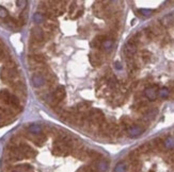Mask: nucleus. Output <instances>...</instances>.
I'll use <instances>...</instances> for the list:
<instances>
[{
	"label": "nucleus",
	"mask_w": 174,
	"mask_h": 172,
	"mask_svg": "<svg viewBox=\"0 0 174 172\" xmlns=\"http://www.w3.org/2000/svg\"><path fill=\"white\" fill-rule=\"evenodd\" d=\"M9 17V13H7V9L3 7L2 5H0V18H7Z\"/></svg>",
	"instance_id": "c9c22d12"
},
{
	"label": "nucleus",
	"mask_w": 174,
	"mask_h": 172,
	"mask_svg": "<svg viewBox=\"0 0 174 172\" xmlns=\"http://www.w3.org/2000/svg\"><path fill=\"white\" fill-rule=\"evenodd\" d=\"M138 12H139L140 14L142 15V16H144V17H150V16H152V15L154 14L155 11L149 10V9H140Z\"/></svg>",
	"instance_id": "473e14b6"
},
{
	"label": "nucleus",
	"mask_w": 174,
	"mask_h": 172,
	"mask_svg": "<svg viewBox=\"0 0 174 172\" xmlns=\"http://www.w3.org/2000/svg\"><path fill=\"white\" fill-rule=\"evenodd\" d=\"M46 83V78L43 73H37L32 75V84L34 85V87H42Z\"/></svg>",
	"instance_id": "0eeeda50"
},
{
	"label": "nucleus",
	"mask_w": 174,
	"mask_h": 172,
	"mask_svg": "<svg viewBox=\"0 0 174 172\" xmlns=\"http://www.w3.org/2000/svg\"><path fill=\"white\" fill-rule=\"evenodd\" d=\"M75 9H76V2H73L71 4V7H69V14H73Z\"/></svg>",
	"instance_id": "ea45409f"
},
{
	"label": "nucleus",
	"mask_w": 174,
	"mask_h": 172,
	"mask_svg": "<svg viewBox=\"0 0 174 172\" xmlns=\"http://www.w3.org/2000/svg\"><path fill=\"white\" fill-rule=\"evenodd\" d=\"M16 4H17L19 7H24L25 5L27 4V1H25V0H20V1H19V0H18V1H16Z\"/></svg>",
	"instance_id": "58836bf2"
},
{
	"label": "nucleus",
	"mask_w": 174,
	"mask_h": 172,
	"mask_svg": "<svg viewBox=\"0 0 174 172\" xmlns=\"http://www.w3.org/2000/svg\"><path fill=\"white\" fill-rule=\"evenodd\" d=\"M123 52L125 54L126 60H127V58H134V55H135L136 52H137V46L131 44L130 41H127V44L124 46Z\"/></svg>",
	"instance_id": "423d86ee"
},
{
	"label": "nucleus",
	"mask_w": 174,
	"mask_h": 172,
	"mask_svg": "<svg viewBox=\"0 0 174 172\" xmlns=\"http://www.w3.org/2000/svg\"><path fill=\"white\" fill-rule=\"evenodd\" d=\"M115 67L118 68V69H121V68H122V67H121V64L120 63H115Z\"/></svg>",
	"instance_id": "79ce46f5"
},
{
	"label": "nucleus",
	"mask_w": 174,
	"mask_h": 172,
	"mask_svg": "<svg viewBox=\"0 0 174 172\" xmlns=\"http://www.w3.org/2000/svg\"><path fill=\"white\" fill-rule=\"evenodd\" d=\"M132 124L134 123H132L131 119H130L128 116L123 117V118L121 119V128H125L126 131H127V128H129Z\"/></svg>",
	"instance_id": "4be33fe9"
},
{
	"label": "nucleus",
	"mask_w": 174,
	"mask_h": 172,
	"mask_svg": "<svg viewBox=\"0 0 174 172\" xmlns=\"http://www.w3.org/2000/svg\"><path fill=\"white\" fill-rule=\"evenodd\" d=\"M19 149H20V151L22 152V154H24L25 158H33L35 155H37V152H35V151L33 150L31 147H29L28 145H26V143H20Z\"/></svg>",
	"instance_id": "6e6552de"
},
{
	"label": "nucleus",
	"mask_w": 174,
	"mask_h": 172,
	"mask_svg": "<svg viewBox=\"0 0 174 172\" xmlns=\"http://www.w3.org/2000/svg\"><path fill=\"white\" fill-rule=\"evenodd\" d=\"M31 39L39 41V43H44L45 32L40 27H33L31 29Z\"/></svg>",
	"instance_id": "20e7f679"
},
{
	"label": "nucleus",
	"mask_w": 174,
	"mask_h": 172,
	"mask_svg": "<svg viewBox=\"0 0 174 172\" xmlns=\"http://www.w3.org/2000/svg\"><path fill=\"white\" fill-rule=\"evenodd\" d=\"M169 96H170V90L168 89L167 87L161 88V89H159V92H158V97L161 98V99H167Z\"/></svg>",
	"instance_id": "c756f323"
},
{
	"label": "nucleus",
	"mask_w": 174,
	"mask_h": 172,
	"mask_svg": "<svg viewBox=\"0 0 174 172\" xmlns=\"http://www.w3.org/2000/svg\"><path fill=\"white\" fill-rule=\"evenodd\" d=\"M9 157L12 160H22L25 158V156L22 151H20L19 147H17V145H12L10 148V150H9Z\"/></svg>",
	"instance_id": "39448f33"
},
{
	"label": "nucleus",
	"mask_w": 174,
	"mask_h": 172,
	"mask_svg": "<svg viewBox=\"0 0 174 172\" xmlns=\"http://www.w3.org/2000/svg\"><path fill=\"white\" fill-rule=\"evenodd\" d=\"M82 13H84V11H79V12L77 13L76 16H74V18H78V17H80L81 15H82Z\"/></svg>",
	"instance_id": "a19ab883"
},
{
	"label": "nucleus",
	"mask_w": 174,
	"mask_h": 172,
	"mask_svg": "<svg viewBox=\"0 0 174 172\" xmlns=\"http://www.w3.org/2000/svg\"><path fill=\"white\" fill-rule=\"evenodd\" d=\"M91 106H92V104H91L90 102H87V101L80 102V103L77 105V111H78L79 114L87 115V114L90 113Z\"/></svg>",
	"instance_id": "ddd939ff"
},
{
	"label": "nucleus",
	"mask_w": 174,
	"mask_h": 172,
	"mask_svg": "<svg viewBox=\"0 0 174 172\" xmlns=\"http://www.w3.org/2000/svg\"><path fill=\"white\" fill-rule=\"evenodd\" d=\"M109 126H110V123L107 121H104L102 124H99V130H101L102 133H105L107 135H109Z\"/></svg>",
	"instance_id": "7c9ffc66"
},
{
	"label": "nucleus",
	"mask_w": 174,
	"mask_h": 172,
	"mask_svg": "<svg viewBox=\"0 0 174 172\" xmlns=\"http://www.w3.org/2000/svg\"><path fill=\"white\" fill-rule=\"evenodd\" d=\"M89 60H90L91 65L93 66V67H98V66H101V64H102V56L98 51L91 52L90 55H89Z\"/></svg>",
	"instance_id": "9d476101"
},
{
	"label": "nucleus",
	"mask_w": 174,
	"mask_h": 172,
	"mask_svg": "<svg viewBox=\"0 0 174 172\" xmlns=\"http://www.w3.org/2000/svg\"><path fill=\"white\" fill-rule=\"evenodd\" d=\"M99 153L96 152V151L94 150H89L88 151V157H91V158H93V159H99Z\"/></svg>",
	"instance_id": "72a5a7b5"
},
{
	"label": "nucleus",
	"mask_w": 174,
	"mask_h": 172,
	"mask_svg": "<svg viewBox=\"0 0 174 172\" xmlns=\"http://www.w3.org/2000/svg\"><path fill=\"white\" fill-rule=\"evenodd\" d=\"M144 96L146 97V99H149L150 101H155L156 98L158 97L157 87L156 86H149V87H146L144 90Z\"/></svg>",
	"instance_id": "9b49d317"
},
{
	"label": "nucleus",
	"mask_w": 174,
	"mask_h": 172,
	"mask_svg": "<svg viewBox=\"0 0 174 172\" xmlns=\"http://www.w3.org/2000/svg\"><path fill=\"white\" fill-rule=\"evenodd\" d=\"M161 24L164 27H172L174 26V13L169 15H166L164 17H162V19L160 20Z\"/></svg>",
	"instance_id": "f3484780"
},
{
	"label": "nucleus",
	"mask_w": 174,
	"mask_h": 172,
	"mask_svg": "<svg viewBox=\"0 0 174 172\" xmlns=\"http://www.w3.org/2000/svg\"><path fill=\"white\" fill-rule=\"evenodd\" d=\"M14 172H19V171H14Z\"/></svg>",
	"instance_id": "c03bdc74"
},
{
	"label": "nucleus",
	"mask_w": 174,
	"mask_h": 172,
	"mask_svg": "<svg viewBox=\"0 0 174 172\" xmlns=\"http://www.w3.org/2000/svg\"><path fill=\"white\" fill-rule=\"evenodd\" d=\"M152 143V147H153V150H158V151H162L164 148V142L161 138H155L151 141Z\"/></svg>",
	"instance_id": "aec40b11"
},
{
	"label": "nucleus",
	"mask_w": 174,
	"mask_h": 172,
	"mask_svg": "<svg viewBox=\"0 0 174 172\" xmlns=\"http://www.w3.org/2000/svg\"><path fill=\"white\" fill-rule=\"evenodd\" d=\"M89 116V120L92 124H102L104 121H105V116H104V113L101 111V109H92L90 111V113L88 114Z\"/></svg>",
	"instance_id": "f257e3e1"
},
{
	"label": "nucleus",
	"mask_w": 174,
	"mask_h": 172,
	"mask_svg": "<svg viewBox=\"0 0 174 172\" xmlns=\"http://www.w3.org/2000/svg\"><path fill=\"white\" fill-rule=\"evenodd\" d=\"M71 147L67 145L66 143L62 142V141H57L56 145H54V152L55 155H58V156H64V155H67L71 151Z\"/></svg>",
	"instance_id": "f03ea898"
},
{
	"label": "nucleus",
	"mask_w": 174,
	"mask_h": 172,
	"mask_svg": "<svg viewBox=\"0 0 174 172\" xmlns=\"http://www.w3.org/2000/svg\"><path fill=\"white\" fill-rule=\"evenodd\" d=\"M78 172H97L94 168L92 167H89V166H87V167H84V168H81L80 170H79Z\"/></svg>",
	"instance_id": "e433bc0d"
},
{
	"label": "nucleus",
	"mask_w": 174,
	"mask_h": 172,
	"mask_svg": "<svg viewBox=\"0 0 174 172\" xmlns=\"http://www.w3.org/2000/svg\"><path fill=\"white\" fill-rule=\"evenodd\" d=\"M170 160H171L172 162H174V153L171 155V157H170Z\"/></svg>",
	"instance_id": "37998d69"
},
{
	"label": "nucleus",
	"mask_w": 174,
	"mask_h": 172,
	"mask_svg": "<svg viewBox=\"0 0 174 172\" xmlns=\"http://www.w3.org/2000/svg\"><path fill=\"white\" fill-rule=\"evenodd\" d=\"M29 132L32 134V135H37V134H41V131H42V128L39 124H32L28 128Z\"/></svg>",
	"instance_id": "a878e982"
},
{
	"label": "nucleus",
	"mask_w": 174,
	"mask_h": 172,
	"mask_svg": "<svg viewBox=\"0 0 174 172\" xmlns=\"http://www.w3.org/2000/svg\"><path fill=\"white\" fill-rule=\"evenodd\" d=\"M127 171V164L125 162H119L114 167L113 172H126Z\"/></svg>",
	"instance_id": "b1692460"
},
{
	"label": "nucleus",
	"mask_w": 174,
	"mask_h": 172,
	"mask_svg": "<svg viewBox=\"0 0 174 172\" xmlns=\"http://www.w3.org/2000/svg\"><path fill=\"white\" fill-rule=\"evenodd\" d=\"M145 131V128L141 124H132L129 128H127V135L130 138H137L140 135H142L143 132Z\"/></svg>",
	"instance_id": "7ed1b4c3"
},
{
	"label": "nucleus",
	"mask_w": 174,
	"mask_h": 172,
	"mask_svg": "<svg viewBox=\"0 0 174 172\" xmlns=\"http://www.w3.org/2000/svg\"><path fill=\"white\" fill-rule=\"evenodd\" d=\"M93 11L96 16L104 17L106 15V5H104V2H95L93 5Z\"/></svg>",
	"instance_id": "f8f14e48"
},
{
	"label": "nucleus",
	"mask_w": 174,
	"mask_h": 172,
	"mask_svg": "<svg viewBox=\"0 0 174 172\" xmlns=\"http://www.w3.org/2000/svg\"><path fill=\"white\" fill-rule=\"evenodd\" d=\"M138 151L140 152V154H141V153H142V154H144V153L151 152V151H153L152 143H151V142H146V143H144V145H140L139 148H138Z\"/></svg>",
	"instance_id": "5701e85b"
},
{
	"label": "nucleus",
	"mask_w": 174,
	"mask_h": 172,
	"mask_svg": "<svg viewBox=\"0 0 174 172\" xmlns=\"http://www.w3.org/2000/svg\"><path fill=\"white\" fill-rule=\"evenodd\" d=\"M10 98H11V94L7 90H0V101L3 102L4 104L9 105Z\"/></svg>",
	"instance_id": "412c9836"
},
{
	"label": "nucleus",
	"mask_w": 174,
	"mask_h": 172,
	"mask_svg": "<svg viewBox=\"0 0 174 172\" xmlns=\"http://www.w3.org/2000/svg\"><path fill=\"white\" fill-rule=\"evenodd\" d=\"M109 162L106 159H97L94 162V169L97 172H105L106 170L108 169Z\"/></svg>",
	"instance_id": "4468645a"
},
{
	"label": "nucleus",
	"mask_w": 174,
	"mask_h": 172,
	"mask_svg": "<svg viewBox=\"0 0 174 172\" xmlns=\"http://www.w3.org/2000/svg\"><path fill=\"white\" fill-rule=\"evenodd\" d=\"M0 78L3 82L5 83H10L11 82V72H10V69H7L3 66L0 70Z\"/></svg>",
	"instance_id": "6ab92c4d"
},
{
	"label": "nucleus",
	"mask_w": 174,
	"mask_h": 172,
	"mask_svg": "<svg viewBox=\"0 0 174 172\" xmlns=\"http://www.w3.org/2000/svg\"><path fill=\"white\" fill-rule=\"evenodd\" d=\"M149 29L152 31V33L154 34L155 36H159V35L164 33V27L162 26L160 21H154L150 26Z\"/></svg>",
	"instance_id": "1a4fd4ad"
},
{
	"label": "nucleus",
	"mask_w": 174,
	"mask_h": 172,
	"mask_svg": "<svg viewBox=\"0 0 174 172\" xmlns=\"http://www.w3.org/2000/svg\"><path fill=\"white\" fill-rule=\"evenodd\" d=\"M164 148L168 150H174V137L169 136L166 140H164Z\"/></svg>",
	"instance_id": "393cba45"
},
{
	"label": "nucleus",
	"mask_w": 174,
	"mask_h": 172,
	"mask_svg": "<svg viewBox=\"0 0 174 172\" xmlns=\"http://www.w3.org/2000/svg\"><path fill=\"white\" fill-rule=\"evenodd\" d=\"M108 86L111 88V89L115 90L119 88V82L118 80L114 78V77H110V78L108 79Z\"/></svg>",
	"instance_id": "cd10ccee"
},
{
	"label": "nucleus",
	"mask_w": 174,
	"mask_h": 172,
	"mask_svg": "<svg viewBox=\"0 0 174 172\" xmlns=\"http://www.w3.org/2000/svg\"><path fill=\"white\" fill-rule=\"evenodd\" d=\"M52 94H54L55 99L58 102L62 101V100L64 99V97H65V88H64L63 86H58V87L55 89Z\"/></svg>",
	"instance_id": "2eb2a0df"
},
{
	"label": "nucleus",
	"mask_w": 174,
	"mask_h": 172,
	"mask_svg": "<svg viewBox=\"0 0 174 172\" xmlns=\"http://www.w3.org/2000/svg\"><path fill=\"white\" fill-rule=\"evenodd\" d=\"M30 139H32V140H33V142H34L37 145L41 147V145H43V143L46 141V136H45L44 134L41 133V134H37V135L30 136Z\"/></svg>",
	"instance_id": "a211bd4d"
},
{
	"label": "nucleus",
	"mask_w": 174,
	"mask_h": 172,
	"mask_svg": "<svg viewBox=\"0 0 174 172\" xmlns=\"http://www.w3.org/2000/svg\"><path fill=\"white\" fill-rule=\"evenodd\" d=\"M151 56H152V54H151L149 51L143 50L142 52H141V58H142V60L144 62H149V61H150Z\"/></svg>",
	"instance_id": "f704fd0d"
},
{
	"label": "nucleus",
	"mask_w": 174,
	"mask_h": 172,
	"mask_svg": "<svg viewBox=\"0 0 174 172\" xmlns=\"http://www.w3.org/2000/svg\"><path fill=\"white\" fill-rule=\"evenodd\" d=\"M112 47H113V39L111 38H107L103 43V45H102V48L105 51H110L112 49Z\"/></svg>",
	"instance_id": "bb28decb"
},
{
	"label": "nucleus",
	"mask_w": 174,
	"mask_h": 172,
	"mask_svg": "<svg viewBox=\"0 0 174 172\" xmlns=\"http://www.w3.org/2000/svg\"><path fill=\"white\" fill-rule=\"evenodd\" d=\"M167 88L170 90V92H174V81H170V82L168 83Z\"/></svg>",
	"instance_id": "4c0bfd02"
},
{
	"label": "nucleus",
	"mask_w": 174,
	"mask_h": 172,
	"mask_svg": "<svg viewBox=\"0 0 174 172\" xmlns=\"http://www.w3.org/2000/svg\"><path fill=\"white\" fill-rule=\"evenodd\" d=\"M9 105H12L13 107H19V99H18L16 96H12V94H11Z\"/></svg>",
	"instance_id": "2f4dec72"
},
{
	"label": "nucleus",
	"mask_w": 174,
	"mask_h": 172,
	"mask_svg": "<svg viewBox=\"0 0 174 172\" xmlns=\"http://www.w3.org/2000/svg\"><path fill=\"white\" fill-rule=\"evenodd\" d=\"M107 38H108V37H106V35H98V36H96L95 38L93 39V41H91V47H92V48H94V49L99 48V47H102L103 43Z\"/></svg>",
	"instance_id": "dca6fc26"
},
{
	"label": "nucleus",
	"mask_w": 174,
	"mask_h": 172,
	"mask_svg": "<svg viewBox=\"0 0 174 172\" xmlns=\"http://www.w3.org/2000/svg\"><path fill=\"white\" fill-rule=\"evenodd\" d=\"M45 15L43 14L42 12H37L34 15H33V20H34V22H37V24H41V22H44L45 21Z\"/></svg>",
	"instance_id": "c85d7f7f"
}]
</instances>
